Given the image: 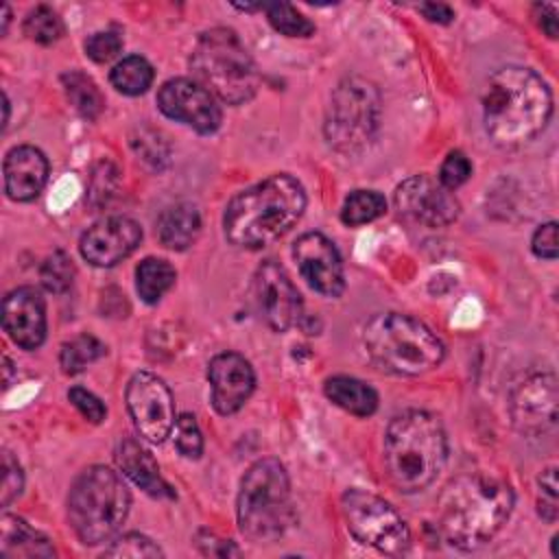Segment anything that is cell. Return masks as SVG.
<instances>
[{"mask_svg": "<svg viewBox=\"0 0 559 559\" xmlns=\"http://www.w3.org/2000/svg\"><path fill=\"white\" fill-rule=\"evenodd\" d=\"M513 509L511 485L489 472L454 476L437 500V522L443 539L459 550L487 544L509 520Z\"/></svg>", "mask_w": 559, "mask_h": 559, "instance_id": "6da1fadb", "label": "cell"}, {"mask_svg": "<svg viewBox=\"0 0 559 559\" xmlns=\"http://www.w3.org/2000/svg\"><path fill=\"white\" fill-rule=\"evenodd\" d=\"M483 124L489 140L502 148L531 142L550 120L552 96L548 85L528 68L507 66L485 83Z\"/></svg>", "mask_w": 559, "mask_h": 559, "instance_id": "7a4b0ae2", "label": "cell"}, {"mask_svg": "<svg viewBox=\"0 0 559 559\" xmlns=\"http://www.w3.org/2000/svg\"><path fill=\"white\" fill-rule=\"evenodd\" d=\"M306 210L304 186L277 173L238 192L225 207V238L240 249H262L280 240Z\"/></svg>", "mask_w": 559, "mask_h": 559, "instance_id": "3957f363", "label": "cell"}, {"mask_svg": "<svg viewBox=\"0 0 559 559\" xmlns=\"http://www.w3.org/2000/svg\"><path fill=\"white\" fill-rule=\"evenodd\" d=\"M445 459L448 437L432 413L404 411L389 421L384 467L400 491L415 493L426 489L443 469Z\"/></svg>", "mask_w": 559, "mask_h": 559, "instance_id": "277c9868", "label": "cell"}, {"mask_svg": "<svg viewBox=\"0 0 559 559\" xmlns=\"http://www.w3.org/2000/svg\"><path fill=\"white\" fill-rule=\"evenodd\" d=\"M362 343L380 369L397 376L426 373L445 354L443 343L428 325L400 312L376 314L362 330Z\"/></svg>", "mask_w": 559, "mask_h": 559, "instance_id": "5b68a950", "label": "cell"}, {"mask_svg": "<svg viewBox=\"0 0 559 559\" xmlns=\"http://www.w3.org/2000/svg\"><path fill=\"white\" fill-rule=\"evenodd\" d=\"M238 524L255 544L277 542L295 520L286 467L277 459L255 461L240 480Z\"/></svg>", "mask_w": 559, "mask_h": 559, "instance_id": "8992f818", "label": "cell"}, {"mask_svg": "<svg viewBox=\"0 0 559 559\" xmlns=\"http://www.w3.org/2000/svg\"><path fill=\"white\" fill-rule=\"evenodd\" d=\"M129 507L131 493L127 485L105 465L83 469L70 487L68 518L83 544L109 542L124 524Z\"/></svg>", "mask_w": 559, "mask_h": 559, "instance_id": "52a82bcc", "label": "cell"}, {"mask_svg": "<svg viewBox=\"0 0 559 559\" xmlns=\"http://www.w3.org/2000/svg\"><path fill=\"white\" fill-rule=\"evenodd\" d=\"M190 70L197 83L227 105L247 103L260 85L255 63L231 28L205 31L190 55Z\"/></svg>", "mask_w": 559, "mask_h": 559, "instance_id": "ba28073f", "label": "cell"}, {"mask_svg": "<svg viewBox=\"0 0 559 559\" xmlns=\"http://www.w3.org/2000/svg\"><path fill=\"white\" fill-rule=\"evenodd\" d=\"M382 118L378 87L362 76H345L332 92L325 114V140L338 153H358L367 148Z\"/></svg>", "mask_w": 559, "mask_h": 559, "instance_id": "9c48e42d", "label": "cell"}, {"mask_svg": "<svg viewBox=\"0 0 559 559\" xmlns=\"http://www.w3.org/2000/svg\"><path fill=\"white\" fill-rule=\"evenodd\" d=\"M347 531L365 546L384 555H402L411 546V533L402 515L380 496L349 489L341 498Z\"/></svg>", "mask_w": 559, "mask_h": 559, "instance_id": "30bf717a", "label": "cell"}, {"mask_svg": "<svg viewBox=\"0 0 559 559\" xmlns=\"http://www.w3.org/2000/svg\"><path fill=\"white\" fill-rule=\"evenodd\" d=\"M127 408L133 426L148 443H162L175 428V402L162 378L138 371L127 384Z\"/></svg>", "mask_w": 559, "mask_h": 559, "instance_id": "8fae6325", "label": "cell"}, {"mask_svg": "<svg viewBox=\"0 0 559 559\" xmlns=\"http://www.w3.org/2000/svg\"><path fill=\"white\" fill-rule=\"evenodd\" d=\"M251 295L260 319L275 332H284L301 317V297L288 273L275 260H264L251 280Z\"/></svg>", "mask_w": 559, "mask_h": 559, "instance_id": "7c38bea8", "label": "cell"}, {"mask_svg": "<svg viewBox=\"0 0 559 559\" xmlns=\"http://www.w3.org/2000/svg\"><path fill=\"white\" fill-rule=\"evenodd\" d=\"M393 201L402 216L426 227H445L459 216V201L452 190L428 175L404 179L395 188Z\"/></svg>", "mask_w": 559, "mask_h": 559, "instance_id": "4fadbf2b", "label": "cell"}, {"mask_svg": "<svg viewBox=\"0 0 559 559\" xmlns=\"http://www.w3.org/2000/svg\"><path fill=\"white\" fill-rule=\"evenodd\" d=\"M157 107L164 116L192 127L199 133H214L221 124L216 98L194 79H170L157 92Z\"/></svg>", "mask_w": 559, "mask_h": 559, "instance_id": "5bb4252c", "label": "cell"}, {"mask_svg": "<svg viewBox=\"0 0 559 559\" xmlns=\"http://www.w3.org/2000/svg\"><path fill=\"white\" fill-rule=\"evenodd\" d=\"M513 426L528 437H539L557 426V380L552 373H533L515 386L509 402Z\"/></svg>", "mask_w": 559, "mask_h": 559, "instance_id": "9a60e30c", "label": "cell"}, {"mask_svg": "<svg viewBox=\"0 0 559 559\" xmlns=\"http://www.w3.org/2000/svg\"><path fill=\"white\" fill-rule=\"evenodd\" d=\"M293 258L301 277L325 297H338L345 290V273L338 249L319 231H308L297 238Z\"/></svg>", "mask_w": 559, "mask_h": 559, "instance_id": "2e32d148", "label": "cell"}, {"mask_svg": "<svg viewBox=\"0 0 559 559\" xmlns=\"http://www.w3.org/2000/svg\"><path fill=\"white\" fill-rule=\"evenodd\" d=\"M142 240L140 225L129 216H107L79 240L81 255L94 266H114L131 255Z\"/></svg>", "mask_w": 559, "mask_h": 559, "instance_id": "e0dca14e", "label": "cell"}, {"mask_svg": "<svg viewBox=\"0 0 559 559\" xmlns=\"http://www.w3.org/2000/svg\"><path fill=\"white\" fill-rule=\"evenodd\" d=\"M212 389V406L221 415H231L242 408L255 386V376L249 360L236 352L216 354L207 365Z\"/></svg>", "mask_w": 559, "mask_h": 559, "instance_id": "ac0fdd59", "label": "cell"}, {"mask_svg": "<svg viewBox=\"0 0 559 559\" xmlns=\"http://www.w3.org/2000/svg\"><path fill=\"white\" fill-rule=\"evenodd\" d=\"M2 325L15 345L37 349L46 338V306L41 295L31 286L11 290L2 301Z\"/></svg>", "mask_w": 559, "mask_h": 559, "instance_id": "d6986e66", "label": "cell"}, {"mask_svg": "<svg viewBox=\"0 0 559 559\" xmlns=\"http://www.w3.org/2000/svg\"><path fill=\"white\" fill-rule=\"evenodd\" d=\"M4 192L13 201H33L48 179V159L35 146H15L4 157Z\"/></svg>", "mask_w": 559, "mask_h": 559, "instance_id": "ffe728a7", "label": "cell"}, {"mask_svg": "<svg viewBox=\"0 0 559 559\" xmlns=\"http://www.w3.org/2000/svg\"><path fill=\"white\" fill-rule=\"evenodd\" d=\"M116 463L122 469V474L135 483L142 491L155 498H173L170 485L162 478L159 465L153 459V454L138 441L135 437L120 439L116 448Z\"/></svg>", "mask_w": 559, "mask_h": 559, "instance_id": "44dd1931", "label": "cell"}, {"mask_svg": "<svg viewBox=\"0 0 559 559\" xmlns=\"http://www.w3.org/2000/svg\"><path fill=\"white\" fill-rule=\"evenodd\" d=\"M0 555L2 557H55L50 539L35 531L17 515L4 513L0 520Z\"/></svg>", "mask_w": 559, "mask_h": 559, "instance_id": "7402d4cb", "label": "cell"}, {"mask_svg": "<svg viewBox=\"0 0 559 559\" xmlns=\"http://www.w3.org/2000/svg\"><path fill=\"white\" fill-rule=\"evenodd\" d=\"M199 229H201V216L192 203H175L166 207L157 218L159 242L175 251L190 247L199 236Z\"/></svg>", "mask_w": 559, "mask_h": 559, "instance_id": "603a6c76", "label": "cell"}, {"mask_svg": "<svg viewBox=\"0 0 559 559\" xmlns=\"http://www.w3.org/2000/svg\"><path fill=\"white\" fill-rule=\"evenodd\" d=\"M323 391L332 404L356 417H369L378 408V393L367 382L352 376L328 378Z\"/></svg>", "mask_w": 559, "mask_h": 559, "instance_id": "cb8c5ba5", "label": "cell"}, {"mask_svg": "<svg viewBox=\"0 0 559 559\" xmlns=\"http://www.w3.org/2000/svg\"><path fill=\"white\" fill-rule=\"evenodd\" d=\"M175 269L162 258H146L135 269V288L146 304H157L175 284Z\"/></svg>", "mask_w": 559, "mask_h": 559, "instance_id": "d4e9b609", "label": "cell"}, {"mask_svg": "<svg viewBox=\"0 0 559 559\" xmlns=\"http://www.w3.org/2000/svg\"><path fill=\"white\" fill-rule=\"evenodd\" d=\"M153 66L140 57V55H129L122 61H118L111 72H109V81L111 85L127 96H138L144 94L151 83H153Z\"/></svg>", "mask_w": 559, "mask_h": 559, "instance_id": "484cf974", "label": "cell"}, {"mask_svg": "<svg viewBox=\"0 0 559 559\" xmlns=\"http://www.w3.org/2000/svg\"><path fill=\"white\" fill-rule=\"evenodd\" d=\"M61 81H63V87H66V94H68L72 107H74L83 118L96 120V118L100 116V111H103V105H105L103 94H100V90L96 87V83H94L87 74H83V72H79V70L66 72V74L61 76Z\"/></svg>", "mask_w": 559, "mask_h": 559, "instance_id": "4316f807", "label": "cell"}, {"mask_svg": "<svg viewBox=\"0 0 559 559\" xmlns=\"http://www.w3.org/2000/svg\"><path fill=\"white\" fill-rule=\"evenodd\" d=\"M107 352V347L92 334H79L70 341H66L61 345L59 352V365L63 369V373L68 376H76L81 373L87 365H92L94 360H98L103 354Z\"/></svg>", "mask_w": 559, "mask_h": 559, "instance_id": "83f0119b", "label": "cell"}, {"mask_svg": "<svg viewBox=\"0 0 559 559\" xmlns=\"http://www.w3.org/2000/svg\"><path fill=\"white\" fill-rule=\"evenodd\" d=\"M386 210V201L380 192L376 190H354L341 210V221L349 227L365 225L382 216Z\"/></svg>", "mask_w": 559, "mask_h": 559, "instance_id": "f1b7e54d", "label": "cell"}, {"mask_svg": "<svg viewBox=\"0 0 559 559\" xmlns=\"http://www.w3.org/2000/svg\"><path fill=\"white\" fill-rule=\"evenodd\" d=\"M24 33L28 39L48 46L63 35V22L57 11H52L46 4H39L24 17Z\"/></svg>", "mask_w": 559, "mask_h": 559, "instance_id": "f546056e", "label": "cell"}, {"mask_svg": "<svg viewBox=\"0 0 559 559\" xmlns=\"http://www.w3.org/2000/svg\"><path fill=\"white\" fill-rule=\"evenodd\" d=\"M264 9L271 26L286 37H308L314 33V24L288 2H273Z\"/></svg>", "mask_w": 559, "mask_h": 559, "instance_id": "4dcf8cb0", "label": "cell"}, {"mask_svg": "<svg viewBox=\"0 0 559 559\" xmlns=\"http://www.w3.org/2000/svg\"><path fill=\"white\" fill-rule=\"evenodd\" d=\"M39 277L44 288L50 293L68 290L74 280V264L70 255L63 251H55L52 255H48L39 269Z\"/></svg>", "mask_w": 559, "mask_h": 559, "instance_id": "1f68e13d", "label": "cell"}, {"mask_svg": "<svg viewBox=\"0 0 559 559\" xmlns=\"http://www.w3.org/2000/svg\"><path fill=\"white\" fill-rule=\"evenodd\" d=\"M105 555L107 557H133V559H138V557H162L164 552L153 539H148L140 533H127V535L114 539L111 546L105 548Z\"/></svg>", "mask_w": 559, "mask_h": 559, "instance_id": "d6a6232c", "label": "cell"}, {"mask_svg": "<svg viewBox=\"0 0 559 559\" xmlns=\"http://www.w3.org/2000/svg\"><path fill=\"white\" fill-rule=\"evenodd\" d=\"M175 445L186 459H199L203 452V435L192 415H179L175 421Z\"/></svg>", "mask_w": 559, "mask_h": 559, "instance_id": "836d02e7", "label": "cell"}, {"mask_svg": "<svg viewBox=\"0 0 559 559\" xmlns=\"http://www.w3.org/2000/svg\"><path fill=\"white\" fill-rule=\"evenodd\" d=\"M537 513L546 522H555L559 515V500H557V469L548 467L537 478Z\"/></svg>", "mask_w": 559, "mask_h": 559, "instance_id": "e575fe53", "label": "cell"}, {"mask_svg": "<svg viewBox=\"0 0 559 559\" xmlns=\"http://www.w3.org/2000/svg\"><path fill=\"white\" fill-rule=\"evenodd\" d=\"M472 175V164L467 159L465 153L461 151H452L448 153V157L441 164L439 170V183L448 190H456L459 186H463Z\"/></svg>", "mask_w": 559, "mask_h": 559, "instance_id": "d590c367", "label": "cell"}, {"mask_svg": "<svg viewBox=\"0 0 559 559\" xmlns=\"http://www.w3.org/2000/svg\"><path fill=\"white\" fill-rule=\"evenodd\" d=\"M120 48H122V37L116 31H98L90 35L85 41V52L96 63H105L114 59L120 52Z\"/></svg>", "mask_w": 559, "mask_h": 559, "instance_id": "8d00e7d4", "label": "cell"}, {"mask_svg": "<svg viewBox=\"0 0 559 559\" xmlns=\"http://www.w3.org/2000/svg\"><path fill=\"white\" fill-rule=\"evenodd\" d=\"M22 485H24V476H22L20 463L11 456V452H4L2 454V489H0L2 507H9L11 500L20 496Z\"/></svg>", "mask_w": 559, "mask_h": 559, "instance_id": "74e56055", "label": "cell"}, {"mask_svg": "<svg viewBox=\"0 0 559 559\" xmlns=\"http://www.w3.org/2000/svg\"><path fill=\"white\" fill-rule=\"evenodd\" d=\"M68 397H70V402L74 404V408H76L87 421L100 424V421L105 419V415H107L105 404H103L94 393H90L87 389L72 386V389L68 391Z\"/></svg>", "mask_w": 559, "mask_h": 559, "instance_id": "f35d334b", "label": "cell"}, {"mask_svg": "<svg viewBox=\"0 0 559 559\" xmlns=\"http://www.w3.org/2000/svg\"><path fill=\"white\" fill-rule=\"evenodd\" d=\"M531 247H533V253L537 258L555 260L557 258V223L550 221V223L539 225L533 234Z\"/></svg>", "mask_w": 559, "mask_h": 559, "instance_id": "ab89813d", "label": "cell"}, {"mask_svg": "<svg viewBox=\"0 0 559 559\" xmlns=\"http://www.w3.org/2000/svg\"><path fill=\"white\" fill-rule=\"evenodd\" d=\"M205 535V542L201 537H197V544L201 548V552L205 555H216V557H229V555H240V550L231 544V542H225V539H218L214 537L212 533H203Z\"/></svg>", "mask_w": 559, "mask_h": 559, "instance_id": "60d3db41", "label": "cell"}, {"mask_svg": "<svg viewBox=\"0 0 559 559\" xmlns=\"http://www.w3.org/2000/svg\"><path fill=\"white\" fill-rule=\"evenodd\" d=\"M535 11V17H537V24L539 28L548 35V37H557V7L555 4H535L533 7Z\"/></svg>", "mask_w": 559, "mask_h": 559, "instance_id": "b9f144b4", "label": "cell"}, {"mask_svg": "<svg viewBox=\"0 0 559 559\" xmlns=\"http://www.w3.org/2000/svg\"><path fill=\"white\" fill-rule=\"evenodd\" d=\"M419 11L424 13V17H428L430 22H437V24H448L454 17L452 9L443 2H424V4H419Z\"/></svg>", "mask_w": 559, "mask_h": 559, "instance_id": "7bdbcfd3", "label": "cell"}]
</instances>
